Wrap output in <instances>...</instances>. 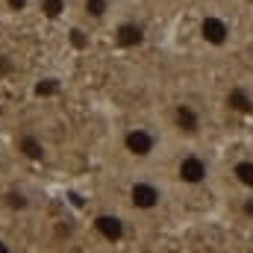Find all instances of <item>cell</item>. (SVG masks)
I'll return each mask as SVG.
<instances>
[{"instance_id": "6da1fadb", "label": "cell", "mask_w": 253, "mask_h": 253, "mask_svg": "<svg viewBox=\"0 0 253 253\" xmlns=\"http://www.w3.org/2000/svg\"><path fill=\"white\" fill-rule=\"evenodd\" d=\"M124 200L135 215H159L168 203V186L162 177L150 171H138L126 180Z\"/></svg>"}, {"instance_id": "7a4b0ae2", "label": "cell", "mask_w": 253, "mask_h": 253, "mask_svg": "<svg viewBox=\"0 0 253 253\" xmlns=\"http://www.w3.org/2000/svg\"><path fill=\"white\" fill-rule=\"evenodd\" d=\"M121 153L132 162H153L165 153V132L156 124H147V121H138V124L124 126L121 132Z\"/></svg>"}, {"instance_id": "3957f363", "label": "cell", "mask_w": 253, "mask_h": 253, "mask_svg": "<svg viewBox=\"0 0 253 253\" xmlns=\"http://www.w3.org/2000/svg\"><path fill=\"white\" fill-rule=\"evenodd\" d=\"M171 177H174V183L177 186H183V189H203V186H209L212 183V159L203 153V150H183V153H177L174 156V162H171Z\"/></svg>"}, {"instance_id": "277c9868", "label": "cell", "mask_w": 253, "mask_h": 253, "mask_svg": "<svg viewBox=\"0 0 253 253\" xmlns=\"http://www.w3.org/2000/svg\"><path fill=\"white\" fill-rule=\"evenodd\" d=\"M171 126L183 138H197L203 132V126H206V115L194 100H177L171 106Z\"/></svg>"}, {"instance_id": "5b68a950", "label": "cell", "mask_w": 253, "mask_h": 253, "mask_svg": "<svg viewBox=\"0 0 253 253\" xmlns=\"http://www.w3.org/2000/svg\"><path fill=\"white\" fill-rule=\"evenodd\" d=\"M197 33H200V39H203L209 47H215V50L227 47L230 39H233V27H230V21L221 18V15H215V12H206V15L200 18Z\"/></svg>"}, {"instance_id": "8992f818", "label": "cell", "mask_w": 253, "mask_h": 253, "mask_svg": "<svg viewBox=\"0 0 253 253\" xmlns=\"http://www.w3.org/2000/svg\"><path fill=\"white\" fill-rule=\"evenodd\" d=\"M15 150H18L24 159H30V162H42V159L47 156V144H44V138H42L36 129H21V132L15 135Z\"/></svg>"}, {"instance_id": "52a82bcc", "label": "cell", "mask_w": 253, "mask_h": 253, "mask_svg": "<svg viewBox=\"0 0 253 253\" xmlns=\"http://www.w3.org/2000/svg\"><path fill=\"white\" fill-rule=\"evenodd\" d=\"M94 230L100 233V239H106L109 245H118L126 239V221L115 212H100L94 218Z\"/></svg>"}, {"instance_id": "ba28073f", "label": "cell", "mask_w": 253, "mask_h": 253, "mask_svg": "<svg viewBox=\"0 0 253 253\" xmlns=\"http://www.w3.org/2000/svg\"><path fill=\"white\" fill-rule=\"evenodd\" d=\"M112 0H77V12H80V18L85 21V24H91V27H100V24H106L109 18H112Z\"/></svg>"}, {"instance_id": "9c48e42d", "label": "cell", "mask_w": 253, "mask_h": 253, "mask_svg": "<svg viewBox=\"0 0 253 253\" xmlns=\"http://www.w3.org/2000/svg\"><path fill=\"white\" fill-rule=\"evenodd\" d=\"M224 103H227V109L230 112H236V115H251L253 112V94L248 85H233L227 94H224Z\"/></svg>"}, {"instance_id": "30bf717a", "label": "cell", "mask_w": 253, "mask_h": 253, "mask_svg": "<svg viewBox=\"0 0 253 253\" xmlns=\"http://www.w3.org/2000/svg\"><path fill=\"white\" fill-rule=\"evenodd\" d=\"M230 174H233V180H236L245 191H253V159H251V156L236 159V162H233V168H230Z\"/></svg>"}, {"instance_id": "8fae6325", "label": "cell", "mask_w": 253, "mask_h": 253, "mask_svg": "<svg viewBox=\"0 0 253 253\" xmlns=\"http://www.w3.org/2000/svg\"><path fill=\"white\" fill-rule=\"evenodd\" d=\"M0 6L6 9V15H15V18H24L27 12H33L39 6V0H0Z\"/></svg>"}, {"instance_id": "7c38bea8", "label": "cell", "mask_w": 253, "mask_h": 253, "mask_svg": "<svg viewBox=\"0 0 253 253\" xmlns=\"http://www.w3.org/2000/svg\"><path fill=\"white\" fill-rule=\"evenodd\" d=\"M239 212H242V218L253 221V191H245V197L239 203Z\"/></svg>"}, {"instance_id": "4fadbf2b", "label": "cell", "mask_w": 253, "mask_h": 253, "mask_svg": "<svg viewBox=\"0 0 253 253\" xmlns=\"http://www.w3.org/2000/svg\"><path fill=\"white\" fill-rule=\"evenodd\" d=\"M0 253H18V251H15V245H12L6 236H0Z\"/></svg>"}]
</instances>
